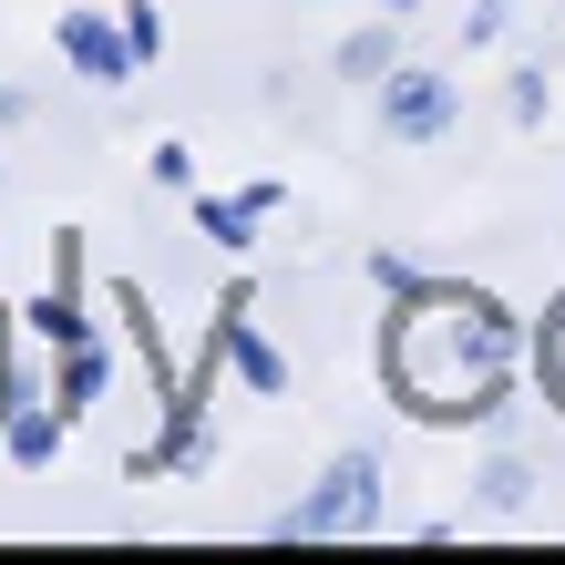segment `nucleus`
Instances as JSON below:
<instances>
[{
    "mask_svg": "<svg viewBox=\"0 0 565 565\" xmlns=\"http://www.w3.org/2000/svg\"><path fill=\"white\" fill-rule=\"evenodd\" d=\"M31 329H42V340H62V350L83 340V319H73V298H42V309H31Z\"/></svg>",
    "mask_w": 565,
    "mask_h": 565,
    "instance_id": "9b49d317",
    "label": "nucleus"
},
{
    "mask_svg": "<svg viewBox=\"0 0 565 565\" xmlns=\"http://www.w3.org/2000/svg\"><path fill=\"white\" fill-rule=\"evenodd\" d=\"M216 340L237 350V371H247L257 391H278V381H288V360H278V350H268V340H257V329H247V298H226V319H216Z\"/></svg>",
    "mask_w": 565,
    "mask_h": 565,
    "instance_id": "39448f33",
    "label": "nucleus"
},
{
    "mask_svg": "<svg viewBox=\"0 0 565 565\" xmlns=\"http://www.w3.org/2000/svg\"><path fill=\"white\" fill-rule=\"evenodd\" d=\"M381 11H391V21H402V11H412V0H381Z\"/></svg>",
    "mask_w": 565,
    "mask_h": 565,
    "instance_id": "4468645a",
    "label": "nucleus"
},
{
    "mask_svg": "<svg viewBox=\"0 0 565 565\" xmlns=\"http://www.w3.org/2000/svg\"><path fill=\"white\" fill-rule=\"evenodd\" d=\"M483 504H524V462H493V473H483Z\"/></svg>",
    "mask_w": 565,
    "mask_h": 565,
    "instance_id": "ddd939ff",
    "label": "nucleus"
},
{
    "mask_svg": "<svg viewBox=\"0 0 565 565\" xmlns=\"http://www.w3.org/2000/svg\"><path fill=\"white\" fill-rule=\"evenodd\" d=\"M0 443H11V462H52L62 452V412H0Z\"/></svg>",
    "mask_w": 565,
    "mask_h": 565,
    "instance_id": "0eeeda50",
    "label": "nucleus"
},
{
    "mask_svg": "<svg viewBox=\"0 0 565 565\" xmlns=\"http://www.w3.org/2000/svg\"><path fill=\"white\" fill-rule=\"evenodd\" d=\"M340 73L350 83H381L391 73V31H350V42H340Z\"/></svg>",
    "mask_w": 565,
    "mask_h": 565,
    "instance_id": "1a4fd4ad",
    "label": "nucleus"
},
{
    "mask_svg": "<svg viewBox=\"0 0 565 565\" xmlns=\"http://www.w3.org/2000/svg\"><path fill=\"white\" fill-rule=\"evenodd\" d=\"M93 391H104V350H93V340H73V350H62V412H83Z\"/></svg>",
    "mask_w": 565,
    "mask_h": 565,
    "instance_id": "6e6552de",
    "label": "nucleus"
},
{
    "mask_svg": "<svg viewBox=\"0 0 565 565\" xmlns=\"http://www.w3.org/2000/svg\"><path fill=\"white\" fill-rule=\"evenodd\" d=\"M514 371V319L483 288H402V319L381 340V381L412 422H483Z\"/></svg>",
    "mask_w": 565,
    "mask_h": 565,
    "instance_id": "f257e3e1",
    "label": "nucleus"
},
{
    "mask_svg": "<svg viewBox=\"0 0 565 565\" xmlns=\"http://www.w3.org/2000/svg\"><path fill=\"white\" fill-rule=\"evenodd\" d=\"M545 391L565 402V298H555V319H545Z\"/></svg>",
    "mask_w": 565,
    "mask_h": 565,
    "instance_id": "f8f14e48",
    "label": "nucleus"
},
{
    "mask_svg": "<svg viewBox=\"0 0 565 565\" xmlns=\"http://www.w3.org/2000/svg\"><path fill=\"white\" fill-rule=\"evenodd\" d=\"M278 206V185H247V195H226V206H216V195H206V206H195V226H206V237L216 247H247V226L257 216H268Z\"/></svg>",
    "mask_w": 565,
    "mask_h": 565,
    "instance_id": "423d86ee",
    "label": "nucleus"
},
{
    "mask_svg": "<svg viewBox=\"0 0 565 565\" xmlns=\"http://www.w3.org/2000/svg\"><path fill=\"white\" fill-rule=\"evenodd\" d=\"M360 524H381V452H340L329 483L278 514V535H360Z\"/></svg>",
    "mask_w": 565,
    "mask_h": 565,
    "instance_id": "f03ea898",
    "label": "nucleus"
},
{
    "mask_svg": "<svg viewBox=\"0 0 565 565\" xmlns=\"http://www.w3.org/2000/svg\"><path fill=\"white\" fill-rule=\"evenodd\" d=\"M443 124H452V83L422 73V62H391L381 73V135L391 145H431Z\"/></svg>",
    "mask_w": 565,
    "mask_h": 565,
    "instance_id": "7ed1b4c3",
    "label": "nucleus"
},
{
    "mask_svg": "<svg viewBox=\"0 0 565 565\" xmlns=\"http://www.w3.org/2000/svg\"><path fill=\"white\" fill-rule=\"evenodd\" d=\"M114 21H124V42H135V62H154V52H164V21H154V0H124Z\"/></svg>",
    "mask_w": 565,
    "mask_h": 565,
    "instance_id": "9d476101",
    "label": "nucleus"
},
{
    "mask_svg": "<svg viewBox=\"0 0 565 565\" xmlns=\"http://www.w3.org/2000/svg\"><path fill=\"white\" fill-rule=\"evenodd\" d=\"M52 42H62V62H73L83 83H124L135 73V42H124V21H104V11H62Z\"/></svg>",
    "mask_w": 565,
    "mask_h": 565,
    "instance_id": "20e7f679",
    "label": "nucleus"
}]
</instances>
